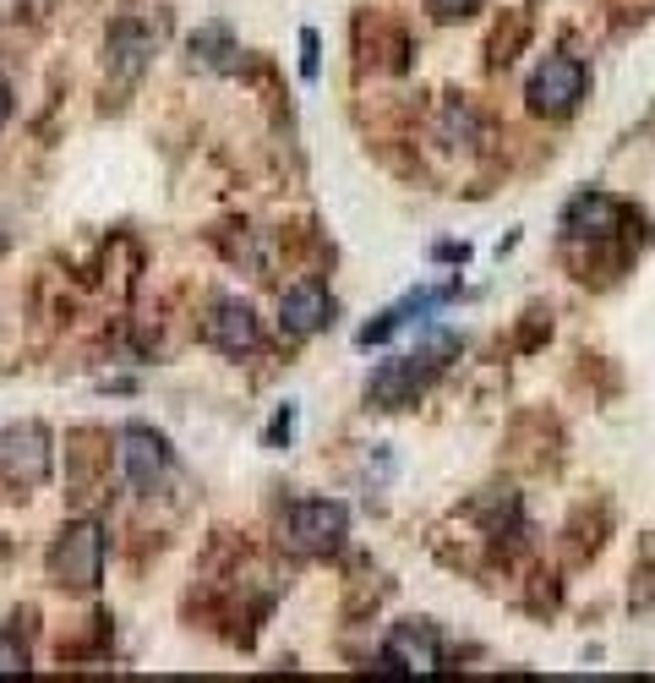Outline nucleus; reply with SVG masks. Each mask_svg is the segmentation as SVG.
Instances as JSON below:
<instances>
[{
	"label": "nucleus",
	"mask_w": 655,
	"mask_h": 683,
	"mask_svg": "<svg viewBox=\"0 0 655 683\" xmlns=\"http://www.w3.org/2000/svg\"><path fill=\"white\" fill-rule=\"evenodd\" d=\"M50 580L66 590H94L104 580V525L94 520L66 525L50 547Z\"/></svg>",
	"instance_id": "1"
},
{
	"label": "nucleus",
	"mask_w": 655,
	"mask_h": 683,
	"mask_svg": "<svg viewBox=\"0 0 655 683\" xmlns=\"http://www.w3.org/2000/svg\"><path fill=\"white\" fill-rule=\"evenodd\" d=\"M345 536H350V509L345 503H334V498H300V503H289V547L295 552H311V558L339 552Z\"/></svg>",
	"instance_id": "2"
},
{
	"label": "nucleus",
	"mask_w": 655,
	"mask_h": 683,
	"mask_svg": "<svg viewBox=\"0 0 655 683\" xmlns=\"http://www.w3.org/2000/svg\"><path fill=\"white\" fill-rule=\"evenodd\" d=\"M443 661V645L427 623H399L388 645L378 650V672H432Z\"/></svg>",
	"instance_id": "9"
},
{
	"label": "nucleus",
	"mask_w": 655,
	"mask_h": 683,
	"mask_svg": "<svg viewBox=\"0 0 655 683\" xmlns=\"http://www.w3.org/2000/svg\"><path fill=\"white\" fill-rule=\"evenodd\" d=\"M7 115H12V94H7V83H0V126H7Z\"/></svg>",
	"instance_id": "19"
},
{
	"label": "nucleus",
	"mask_w": 655,
	"mask_h": 683,
	"mask_svg": "<svg viewBox=\"0 0 655 683\" xmlns=\"http://www.w3.org/2000/svg\"><path fill=\"white\" fill-rule=\"evenodd\" d=\"M459 295V284H421V290H410L405 301H394L388 312H378L361 333H356V345L361 351H372V345H388V339L410 322V317H427V312H437V306H448Z\"/></svg>",
	"instance_id": "8"
},
{
	"label": "nucleus",
	"mask_w": 655,
	"mask_h": 683,
	"mask_svg": "<svg viewBox=\"0 0 655 683\" xmlns=\"http://www.w3.org/2000/svg\"><path fill=\"white\" fill-rule=\"evenodd\" d=\"M202 339L219 351V356H251L257 345H262V322H257V312L246 306V301H219L208 317H202Z\"/></svg>",
	"instance_id": "7"
},
{
	"label": "nucleus",
	"mask_w": 655,
	"mask_h": 683,
	"mask_svg": "<svg viewBox=\"0 0 655 683\" xmlns=\"http://www.w3.org/2000/svg\"><path fill=\"white\" fill-rule=\"evenodd\" d=\"M191 56H197L202 66H213V72H230V66H235L230 56H240V50H235V39H230L224 23H208V28L191 34Z\"/></svg>",
	"instance_id": "13"
},
{
	"label": "nucleus",
	"mask_w": 655,
	"mask_h": 683,
	"mask_svg": "<svg viewBox=\"0 0 655 683\" xmlns=\"http://www.w3.org/2000/svg\"><path fill=\"white\" fill-rule=\"evenodd\" d=\"M317 50H322L317 28H300V77H306V83H317V77H322V61H317Z\"/></svg>",
	"instance_id": "15"
},
{
	"label": "nucleus",
	"mask_w": 655,
	"mask_h": 683,
	"mask_svg": "<svg viewBox=\"0 0 655 683\" xmlns=\"http://www.w3.org/2000/svg\"><path fill=\"white\" fill-rule=\"evenodd\" d=\"M432 257H437V263H470V246H465V241H459V246L443 241V246H432Z\"/></svg>",
	"instance_id": "18"
},
{
	"label": "nucleus",
	"mask_w": 655,
	"mask_h": 683,
	"mask_svg": "<svg viewBox=\"0 0 655 683\" xmlns=\"http://www.w3.org/2000/svg\"><path fill=\"white\" fill-rule=\"evenodd\" d=\"M0 672H28V645H23V634H0Z\"/></svg>",
	"instance_id": "14"
},
{
	"label": "nucleus",
	"mask_w": 655,
	"mask_h": 683,
	"mask_svg": "<svg viewBox=\"0 0 655 683\" xmlns=\"http://www.w3.org/2000/svg\"><path fill=\"white\" fill-rule=\"evenodd\" d=\"M432 362L416 351V356H388V362H378V373L367 378V400L378 405V411H405V405H416L421 400V389L432 383Z\"/></svg>",
	"instance_id": "5"
},
{
	"label": "nucleus",
	"mask_w": 655,
	"mask_h": 683,
	"mask_svg": "<svg viewBox=\"0 0 655 683\" xmlns=\"http://www.w3.org/2000/svg\"><path fill=\"white\" fill-rule=\"evenodd\" d=\"M481 0H432V12L437 17H465V12H475Z\"/></svg>",
	"instance_id": "17"
},
{
	"label": "nucleus",
	"mask_w": 655,
	"mask_h": 683,
	"mask_svg": "<svg viewBox=\"0 0 655 683\" xmlns=\"http://www.w3.org/2000/svg\"><path fill=\"white\" fill-rule=\"evenodd\" d=\"M622 224V208L606 197V192H579L568 208H563V235L568 241H601Z\"/></svg>",
	"instance_id": "11"
},
{
	"label": "nucleus",
	"mask_w": 655,
	"mask_h": 683,
	"mask_svg": "<svg viewBox=\"0 0 655 683\" xmlns=\"http://www.w3.org/2000/svg\"><path fill=\"white\" fill-rule=\"evenodd\" d=\"M115 449H121V471L132 481V492H153L164 476H170V438L143 427V422H126L115 432Z\"/></svg>",
	"instance_id": "4"
},
{
	"label": "nucleus",
	"mask_w": 655,
	"mask_h": 683,
	"mask_svg": "<svg viewBox=\"0 0 655 683\" xmlns=\"http://www.w3.org/2000/svg\"><path fill=\"white\" fill-rule=\"evenodd\" d=\"M584 83H590V72H584V61H579V56H546V61L530 72V110H535V115L563 121V115H573V110H579Z\"/></svg>",
	"instance_id": "3"
},
{
	"label": "nucleus",
	"mask_w": 655,
	"mask_h": 683,
	"mask_svg": "<svg viewBox=\"0 0 655 683\" xmlns=\"http://www.w3.org/2000/svg\"><path fill=\"white\" fill-rule=\"evenodd\" d=\"M328 322H334V295H328L322 284L300 279V284H289V290L279 295V328H284L289 339H306V333H317V328H328Z\"/></svg>",
	"instance_id": "10"
},
{
	"label": "nucleus",
	"mask_w": 655,
	"mask_h": 683,
	"mask_svg": "<svg viewBox=\"0 0 655 683\" xmlns=\"http://www.w3.org/2000/svg\"><path fill=\"white\" fill-rule=\"evenodd\" d=\"M0 476L12 487H39L50 476V432L34 422L0 432Z\"/></svg>",
	"instance_id": "6"
},
{
	"label": "nucleus",
	"mask_w": 655,
	"mask_h": 683,
	"mask_svg": "<svg viewBox=\"0 0 655 683\" xmlns=\"http://www.w3.org/2000/svg\"><path fill=\"white\" fill-rule=\"evenodd\" d=\"M289 432H295V405H284V411L268 422V438H262V443H268V449H284V443H289Z\"/></svg>",
	"instance_id": "16"
},
{
	"label": "nucleus",
	"mask_w": 655,
	"mask_h": 683,
	"mask_svg": "<svg viewBox=\"0 0 655 683\" xmlns=\"http://www.w3.org/2000/svg\"><path fill=\"white\" fill-rule=\"evenodd\" d=\"M148 56H153V34H148L137 17H121V23L110 28V72H115V77H137Z\"/></svg>",
	"instance_id": "12"
}]
</instances>
